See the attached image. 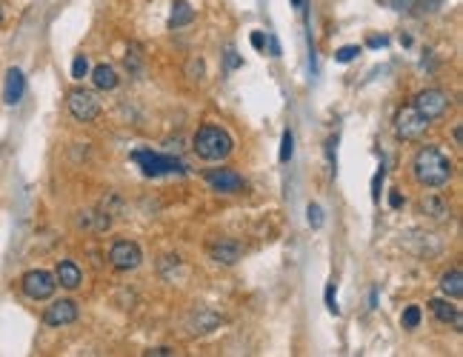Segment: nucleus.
Returning <instances> with one entry per match:
<instances>
[{
    "label": "nucleus",
    "mask_w": 463,
    "mask_h": 357,
    "mask_svg": "<svg viewBox=\"0 0 463 357\" xmlns=\"http://www.w3.org/2000/svg\"><path fill=\"white\" fill-rule=\"evenodd\" d=\"M209 257L215 263H223V266H235V263L243 257V246L238 240H229V237H220L215 243H209Z\"/></svg>",
    "instance_id": "11"
},
{
    "label": "nucleus",
    "mask_w": 463,
    "mask_h": 357,
    "mask_svg": "<svg viewBox=\"0 0 463 357\" xmlns=\"http://www.w3.org/2000/svg\"><path fill=\"white\" fill-rule=\"evenodd\" d=\"M141 260H143V252L141 246L134 240H118V243H112V249H109V263L118 272H132V269H138L141 266Z\"/></svg>",
    "instance_id": "7"
},
{
    "label": "nucleus",
    "mask_w": 463,
    "mask_h": 357,
    "mask_svg": "<svg viewBox=\"0 0 463 357\" xmlns=\"http://www.w3.org/2000/svg\"><path fill=\"white\" fill-rule=\"evenodd\" d=\"M429 309H432V314L438 317L440 323H455L457 329L463 326V317H460L457 306H452L449 300H440V297H435V300H429Z\"/></svg>",
    "instance_id": "14"
},
{
    "label": "nucleus",
    "mask_w": 463,
    "mask_h": 357,
    "mask_svg": "<svg viewBox=\"0 0 463 357\" xmlns=\"http://www.w3.org/2000/svg\"><path fill=\"white\" fill-rule=\"evenodd\" d=\"M295 152V138H292V131H283V140H280V163H289V158H292Z\"/></svg>",
    "instance_id": "21"
},
{
    "label": "nucleus",
    "mask_w": 463,
    "mask_h": 357,
    "mask_svg": "<svg viewBox=\"0 0 463 357\" xmlns=\"http://www.w3.org/2000/svg\"><path fill=\"white\" fill-rule=\"evenodd\" d=\"M383 166H380V172L375 175V180H372V200H380V186H383Z\"/></svg>",
    "instance_id": "27"
},
{
    "label": "nucleus",
    "mask_w": 463,
    "mask_h": 357,
    "mask_svg": "<svg viewBox=\"0 0 463 357\" xmlns=\"http://www.w3.org/2000/svg\"><path fill=\"white\" fill-rule=\"evenodd\" d=\"M206 183L220 195H238L243 192V177L235 169H209L206 172Z\"/></svg>",
    "instance_id": "9"
},
{
    "label": "nucleus",
    "mask_w": 463,
    "mask_h": 357,
    "mask_svg": "<svg viewBox=\"0 0 463 357\" xmlns=\"http://www.w3.org/2000/svg\"><path fill=\"white\" fill-rule=\"evenodd\" d=\"M89 74V61H86V54H77L74 63H72V78L74 80H83Z\"/></svg>",
    "instance_id": "22"
},
{
    "label": "nucleus",
    "mask_w": 463,
    "mask_h": 357,
    "mask_svg": "<svg viewBox=\"0 0 463 357\" xmlns=\"http://www.w3.org/2000/svg\"><path fill=\"white\" fill-rule=\"evenodd\" d=\"M166 354H172V349H166V346H161V349H152V351H149V357H166Z\"/></svg>",
    "instance_id": "31"
},
{
    "label": "nucleus",
    "mask_w": 463,
    "mask_h": 357,
    "mask_svg": "<svg viewBox=\"0 0 463 357\" xmlns=\"http://www.w3.org/2000/svg\"><path fill=\"white\" fill-rule=\"evenodd\" d=\"M306 215H309V226H312V229H320V226H323V209H320L318 203H309Z\"/></svg>",
    "instance_id": "24"
},
{
    "label": "nucleus",
    "mask_w": 463,
    "mask_h": 357,
    "mask_svg": "<svg viewBox=\"0 0 463 357\" xmlns=\"http://www.w3.org/2000/svg\"><path fill=\"white\" fill-rule=\"evenodd\" d=\"M23 91H26V78H23V72H21V69H9V72H6V83H3V100H6L9 106L21 103Z\"/></svg>",
    "instance_id": "13"
},
{
    "label": "nucleus",
    "mask_w": 463,
    "mask_h": 357,
    "mask_svg": "<svg viewBox=\"0 0 463 357\" xmlns=\"http://www.w3.org/2000/svg\"><path fill=\"white\" fill-rule=\"evenodd\" d=\"M192 21H195V9L189 6V0H175V6H172V17H169V29L189 26Z\"/></svg>",
    "instance_id": "18"
},
{
    "label": "nucleus",
    "mask_w": 463,
    "mask_h": 357,
    "mask_svg": "<svg viewBox=\"0 0 463 357\" xmlns=\"http://www.w3.org/2000/svg\"><path fill=\"white\" fill-rule=\"evenodd\" d=\"M440 292L446 294L449 300H460L463 297V272L460 269H452L440 277Z\"/></svg>",
    "instance_id": "16"
},
{
    "label": "nucleus",
    "mask_w": 463,
    "mask_h": 357,
    "mask_svg": "<svg viewBox=\"0 0 463 357\" xmlns=\"http://www.w3.org/2000/svg\"><path fill=\"white\" fill-rule=\"evenodd\" d=\"M74 321H77V303H74V300H54V303L43 312V323L54 326V329L69 326Z\"/></svg>",
    "instance_id": "10"
},
{
    "label": "nucleus",
    "mask_w": 463,
    "mask_h": 357,
    "mask_svg": "<svg viewBox=\"0 0 463 357\" xmlns=\"http://www.w3.org/2000/svg\"><path fill=\"white\" fill-rule=\"evenodd\" d=\"M226 66H229V69H238V66H240V58H238L235 52H229V54H226Z\"/></svg>",
    "instance_id": "28"
},
{
    "label": "nucleus",
    "mask_w": 463,
    "mask_h": 357,
    "mask_svg": "<svg viewBox=\"0 0 463 357\" xmlns=\"http://www.w3.org/2000/svg\"><path fill=\"white\" fill-rule=\"evenodd\" d=\"M66 106H69V115L77 123H92L101 115V100L89 89H72L69 98H66Z\"/></svg>",
    "instance_id": "4"
},
{
    "label": "nucleus",
    "mask_w": 463,
    "mask_h": 357,
    "mask_svg": "<svg viewBox=\"0 0 463 357\" xmlns=\"http://www.w3.org/2000/svg\"><path fill=\"white\" fill-rule=\"evenodd\" d=\"M92 83L103 91H112L114 86H118V72H114L109 63H98L92 69Z\"/></svg>",
    "instance_id": "17"
},
{
    "label": "nucleus",
    "mask_w": 463,
    "mask_h": 357,
    "mask_svg": "<svg viewBox=\"0 0 463 357\" xmlns=\"http://www.w3.org/2000/svg\"><path fill=\"white\" fill-rule=\"evenodd\" d=\"M369 46L378 49V46H386V37H369Z\"/></svg>",
    "instance_id": "32"
},
{
    "label": "nucleus",
    "mask_w": 463,
    "mask_h": 357,
    "mask_svg": "<svg viewBox=\"0 0 463 357\" xmlns=\"http://www.w3.org/2000/svg\"><path fill=\"white\" fill-rule=\"evenodd\" d=\"M400 323H403V329H418L420 326V306H407V309H403Z\"/></svg>",
    "instance_id": "20"
},
{
    "label": "nucleus",
    "mask_w": 463,
    "mask_h": 357,
    "mask_svg": "<svg viewBox=\"0 0 463 357\" xmlns=\"http://www.w3.org/2000/svg\"><path fill=\"white\" fill-rule=\"evenodd\" d=\"M400 6L407 12H432L440 6V0H400Z\"/></svg>",
    "instance_id": "19"
},
{
    "label": "nucleus",
    "mask_w": 463,
    "mask_h": 357,
    "mask_svg": "<svg viewBox=\"0 0 463 357\" xmlns=\"http://www.w3.org/2000/svg\"><path fill=\"white\" fill-rule=\"evenodd\" d=\"M252 46H255V49H263V46H266L263 32H255V34H252Z\"/></svg>",
    "instance_id": "29"
},
{
    "label": "nucleus",
    "mask_w": 463,
    "mask_h": 357,
    "mask_svg": "<svg viewBox=\"0 0 463 357\" xmlns=\"http://www.w3.org/2000/svg\"><path fill=\"white\" fill-rule=\"evenodd\" d=\"M21 286H23V294L29 300H49L54 294V289H57V280L46 269H32V272L23 274Z\"/></svg>",
    "instance_id": "6"
},
{
    "label": "nucleus",
    "mask_w": 463,
    "mask_h": 357,
    "mask_svg": "<svg viewBox=\"0 0 463 357\" xmlns=\"http://www.w3.org/2000/svg\"><path fill=\"white\" fill-rule=\"evenodd\" d=\"M420 212L429 215L432 220H449V203L438 195H429V197L420 200Z\"/></svg>",
    "instance_id": "15"
},
{
    "label": "nucleus",
    "mask_w": 463,
    "mask_h": 357,
    "mask_svg": "<svg viewBox=\"0 0 463 357\" xmlns=\"http://www.w3.org/2000/svg\"><path fill=\"white\" fill-rule=\"evenodd\" d=\"M358 54H360V46H343V49L335 52V61L338 63H352Z\"/></svg>",
    "instance_id": "23"
},
{
    "label": "nucleus",
    "mask_w": 463,
    "mask_h": 357,
    "mask_svg": "<svg viewBox=\"0 0 463 357\" xmlns=\"http://www.w3.org/2000/svg\"><path fill=\"white\" fill-rule=\"evenodd\" d=\"M452 172H455L452 160L443 155L438 146L418 149V155L412 160V175L420 186H426V189H440V186H446L452 180Z\"/></svg>",
    "instance_id": "1"
},
{
    "label": "nucleus",
    "mask_w": 463,
    "mask_h": 357,
    "mask_svg": "<svg viewBox=\"0 0 463 357\" xmlns=\"http://www.w3.org/2000/svg\"><path fill=\"white\" fill-rule=\"evenodd\" d=\"M126 69L132 72L141 69V46H132V54H126Z\"/></svg>",
    "instance_id": "25"
},
{
    "label": "nucleus",
    "mask_w": 463,
    "mask_h": 357,
    "mask_svg": "<svg viewBox=\"0 0 463 357\" xmlns=\"http://www.w3.org/2000/svg\"><path fill=\"white\" fill-rule=\"evenodd\" d=\"M389 206H392V209H400V206H403L400 192H392V195H389Z\"/></svg>",
    "instance_id": "30"
},
{
    "label": "nucleus",
    "mask_w": 463,
    "mask_h": 357,
    "mask_svg": "<svg viewBox=\"0 0 463 357\" xmlns=\"http://www.w3.org/2000/svg\"><path fill=\"white\" fill-rule=\"evenodd\" d=\"M292 3H295L298 9H303V0H292Z\"/></svg>",
    "instance_id": "33"
},
{
    "label": "nucleus",
    "mask_w": 463,
    "mask_h": 357,
    "mask_svg": "<svg viewBox=\"0 0 463 357\" xmlns=\"http://www.w3.org/2000/svg\"><path fill=\"white\" fill-rule=\"evenodd\" d=\"M326 306H329L332 314H340V309H338V303H335V283L326 286Z\"/></svg>",
    "instance_id": "26"
},
{
    "label": "nucleus",
    "mask_w": 463,
    "mask_h": 357,
    "mask_svg": "<svg viewBox=\"0 0 463 357\" xmlns=\"http://www.w3.org/2000/svg\"><path fill=\"white\" fill-rule=\"evenodd\" d=\"M132 160L141 166L146 177H163V175H186V163L172 158V155H158L152 149H138L132 152Z\"/></svg>",
    "instance_id": "3"
},
{
    "label": "nucleus",
    "mask_w": 463,
    "mask_h": 357,
    "mask_svg": "<svg viewBox=\"0 0 463 357\" xmlns=\"http://www.w3.org/2000/svg\"><path fill=\"white\" fill-rule=\"evenodd\" d=\"M195 155L200 160H226L232 155V149H235V140H232V135L226 129L220 126H200L198 135H195Z\"/></svg>",
    "instance_id": "2"
},
{
    "label": "nucleus",
    "mask_w": 463,
    "mask_h": 357,
    "mask_svg": "<svg viewBox=\"0 0 463 357\" xmlns=\"http://www.w3.org/2000/svg\"><path fill=\"white\" fill-rule=\"evenodd\" d=\"M54 280H57V286H63V289H77L83 283V272H81V266H77L74 260H61V263H57Z\"/></svg>",
    "instance_id": "12"
},
{
    "label": "nucleus",
    "mask_w": 463,
    "mask_h": 357,
    "mask_svg": "<svg viewBox=\"0 0 463 357\" xmlns=\"http://www.w3.org/2000/svg\"><path fill=\"white\" fill-rule=\"evenodd\" d=\"M412 106H415L426 120H438V118L446 115L449 95H446V91H440V89H426V91H420V95L415 98Z\"/></svg>",
    "instance_id": "8"
},
{
    "label": "nucleus",
    "mask_w": 463,
    "mask_h": 357,
    "mask_svg": "<svg viewBox=\"0 0 463 357\" xmlns=\"http://www.w3.org/2000/svg\"><path fill=\"white\" fill-rule=\"evenodd\" d=\"M429 123L432 120L423 118L415 106H403L398 111V118H395V131H398V138H403V140H418V138L426 135Z\"/></svg>",
    "instance_id": "5"
},
{
    "label": "nucleus",
    "mask_w": 463,
    "mask_h": 357,
    "mask_svg": "<svg viewBox=\"0 0 463 357\" xmlns=\"http://www.w3.org/2000/svg\"><path fill=\"white\" fill-rule=\"evenodd\" d=\"M0 21H3V9H0Z\"/></svg>",
    "instance_id": "34"
}]
</instances>
